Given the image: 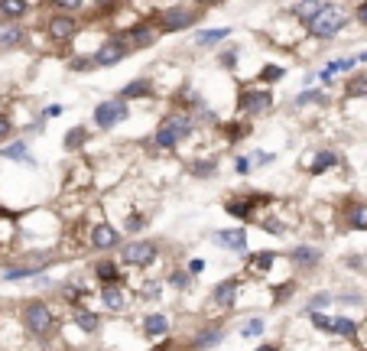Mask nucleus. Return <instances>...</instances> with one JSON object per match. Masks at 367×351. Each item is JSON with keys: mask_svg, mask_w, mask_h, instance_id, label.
Listing matches in <instances>:
<instances>
[{"mask_svg": "<svg viewBox=\"0 0 367 351\" xmlns=\"http://www.w3.org/2000/svg\"><path fill=\"white\" fill-rule=\"evenodd\" d=\"M198 130H202V127L196 124V117L189 111L169 108V111L156 121V127H153V134H150V140H147V147L153 153H176L182 143H189V140L196 137Z\"/></svg>", "mask_w": 367, "mask_h": 351, "instance_id": "1", "label": "nucleus"}, {"mask_svg": "<svg viewBox=\"0 0 367 351\" xmlns=\"http://www.w3.org/2000/svg\"><path fill=\"white\" fill-rule=\"evenodd\" d=\"M273 108H276V95H273L270 85L250 82V85H241L234 91V114H237V117L260 121V117H267Z\"/></svg>", "mask_w": 367, "mask_h": 351, "instance_id": "2", "label": "nucleus"}, {"mask_svg": "<svg viewBox=\"0 0 367 351\" xmlns=\"http://www.w3.org/2000/svg\"><path fill=\"white\" fill-rule=\"evenodd\" d=\"M20 322H23L26 335H33V339L46 341L56 335V328H59V319L52 313V306L46 300H26L20 306Z\"/></svg>", "mask_w": 367, "mask_h": 351, "instance_id": "3", "label": "nucleus"}, {"mask_svg": "<svg viewBox=\"0 0 367 351\" xmlns=\"http://www.w3.org/2000/svg\"><path fill=\"white\" fill-rule=\"evenodd\" d=\"M163 257V244L153 238H127L117 251V261L123 263V270H150L153 263Z\"/></svg>", "mask_w": 367, "mask_h": 351, "instance_id": "4", "label": "nucleus"}, {"mask_svg": "<svg viewBox=\"0 0 367 351\" xmlns=\"http://www.w3.org/2000/svg\"><path fill=\"white\" fill-rule=\"evenodd\" d=\"M351 23V16H348V10L344 7H338V3H329L325 10H318L312 20L306 23V36L309 39H335L338 33H344V26Z\"/></svg>", "mask_w": 367, "mask_h": 351, "instance_id": "5", "label": "nucleus"}, {"mask_svg": "<svg viewBox=\"0 0 367 351\" xmlns=\"http://www.w3.org/2000/svg\"><path fill=\"white\" fill-rule=\"evenodd\" d=\"M123 244V231L108 218H91L88 221V234H85V247L95 254H110L121 251Z\"/></svg>", "mask_w": 367, "mask_h": 351, "instance_id": "6", "label": "nucleus"}, {"mask_svg": "<svg viewBox=\"0 0 367 351\" xmlns=\"http://www.w3.org/2000/svg\"><path fill=\"white\" fill-rule=\"evenodd\" d=\"M130 114H134V104L121 95H114V98H104L95 104V111H91V124L98 127V130H114V127H121L130 121Z\"/></svg>", "mask_w": 367, "mask_h": 351, "instance_id": "7", "label": "nucleus"}, {"mask_svg": "<svg viewBox=\"0 0 367 351\" xmlns=\"http://www.w3.org/2000/svg\"><path fill=\"white\" fill-rule=\"evenodd\" d=\"M198 20H202V7H189V3H176V7H166V10L156 13V26H159L163 36L196 29Z\"/></svg>", "mask_w": 367, "mask_h": 351, "instance_id": "8", "label": "nucleus"}, {"mask_svg": "<svg viewBox=\"0 0 367 351\" xmlns=\"http://www.w3.org/2000/svg\"><path fill=\"white\" fill-rule=\"evenodd\" d=\"M335 225H342L348 234H367V199L364 195H348L335 205Z\"/></svg>", "mask_w": 367, "mask_h": 351, "instance_id": "9", "label": "nucleus"}, {"mask_svg": "<svg viewBox=\"0 0 367 351\" xmlns=\"http://www.w3.org/2000/svg\"><path fill=\"white\" fill-rule=\"evenodd\" d=\"M342 163H344V156H342V150H335V147H312V150H306L303 160H299V166H303V173H306L309 179L335 173V169H342Z\"/></svg>", "mask_w": 367, "mask_h": 351, "instance_id": "10", "label": "nucleus"}, {"mask_svg": "<svg viewBox=\"0 0 367 351\" xmlns=\"http://www.w3.org/2000/svg\"><path fill=\"white\" fill-rule=\"evenodd\" d=\"M130 52L134 49H130V43H127L123 33H110V36H104L98 46H95L91 56H95V65H98V69H114V65H121Z\"/></svg>", "mask_w": 367, "mask_h": 351, "instance_id": "11", "label": "nucleus"}, {"mask_svg": "<svg viewBox=\"0 0 367 351\" xmlns=\"http://www.w3.org/2000/svg\"><path fill=\"white\" fill-rule=\"evenodd\" d=\"M286 263L293 267L296 274H312V270H318V267L325 263V251H322V244H312V241L293 244V247L286 251Z\"/></svg>", "mask_w": 367, "mask_h": 351, "instance_id": "12", "label": "nucleus"}, {"mask_svg": "<svg viewBox=\"0 0 367 351\" xmlns=\"http://www.w3.org/2000/svg\"><path fill=\"white\" fill-rule=\"evenodd\" d=\"M46 36H49V43H56V46H69V43H75V36L82 33V23H78V16H72V13H52V16H46Z\"/></svg>", "mask_w": 367, "mask_h": 351, "instance_id": "13", "label": "nucleus"}, {"mask_svg": "<svg viewBox=\"0 0 367 351\" xmlns=\"http://www.w3.org/2000/svg\"><path fill=\"white\" fill-rule=\"evenodd\" d=\"M241 287H244V276H241V274L224 276V280H218V283L209 289V302L215 306V309H221V313H228V309H234V306H237Z\"/></svg>", "mask_w": 367, "mask_h": 351, "instance_id": "14", "label": "nucleus"}, {"mask_svg": "<svg viewBox=\"0 0 367 351\" xmlns=\"http://www.w3.org/2000/svg\"><path fill=\"white\" fill-rule=\"evenodd\" d=\"M209 241L215 247L228 254H237V257H247L250 254V238H247V228H218V231H211Z\"/></svg>", "mask_w": 367, "mask_h": 351, "instance_id": "15", "label": "nucleus"}, {"mask_svg": "<svg viewBox=\"0 0 367 351\" xmlns=\"http://www.w3.org/2000/svg\"><path fill=\"white\" fill-rule=\"evenodd\" d=\"M123 36H127V43H130V49L140 52V49H150V46H156L159 43V26L156 20H134V23L127 26V29H121Z\"/></svg>", "mask_w": 367, "mask_h": 351, "instance_id": "16", "label": "nucleus"}, {"mask_svg": "<svg viewBox=\"0 0 367 351\" xmlns=\"http://www.w3.org/2000/svg\"><path fill=\"white\" fill-rule=\"evenodd\" d=\"M91 276H95L98 289L101 287H121V283H127L123 263L117 261V257H104V254H101L98 261L91 263Z\"/></svg>", "mask_w": 367, "mask_h": 351, "instance_id": "17", "label": "nucleus"}, {"mask_svg": "<svg viewBox=\"0 0 367 351\" xmlns=\"http://www.w3.org/2000/svg\"><path fill=\"white\" fill-rule=\"evenodd\" d=\"M98 302L101 309L110 315H123L127 309H130V302H134V293L127 289V283H121V287H101L98 289Z\"/></svg>", "mask_w": 367, "mask_h": 351, "instance_id": "18", "label": "nucleus"}, {"mask_svg": "<svg viewBox=\"0 0 367 351\" xmlns=\"http://www.w3.org/2000/svg\"><path fill=\"white\" fill-rule=\"evenodd\" d=\"M276 261H280V254L270 251V247H263V251H250L244 257V274L247 276H257V280H267V276L273 274Z\"/></svg>", "mask_w": 367, "mask_h": 351, "instance_id": "19", "label": "nucleus"}, {"mask_svg": "<svg viewBox=\"0 0 367 351\" xmlns=\"http://www.w3.org/2000/svg\"><path fill=\"white\" fill-rule=\"evenodd\" d=\"M117 95H121V98H127L130 104H134V101H153V98H156V78H153V75H137V78H130V82H127Z\"/></svg>", "mask_w": 367, "mask_h": 351, "instance_id": "20", "label": "nucleus"}, {"mask_svg": "<svg viewBox=\"0 0 367 351\" xmlns=\"http://www.w3.org/2000/svg\"><path fill=\"white\" fill-rule=\"evenodd\" d=\"M150 218H153V215H150L147 208H137V205H130V208L123 212V218L117 221V228H121L127 238H140V234L150 228Z\"/></svg>", "mask_w": 367, "mask_h": 351, "instance_id": "21", "label": "nucleus"}, {"mask_svg": "<svg viewBox=\"0 0 367 351\" xmlns=\"http://www.w3.org/2000/svg\"><path fill=\"white\" fill-rule=\"evenodd\" d=\"M221 137H224V143H231V147H237V143H244L250 134H254V121H247V117H228L224 124L218 127Z\"/></svg>", "mask_w": 367, "mask_h": 351, "instance_id": "22", "label": "nucleus"}, {"mask_svg": "<svg viewBox=\"0 0 367 351\" xmlns=\"http://www.w3.org/2000/svg\"><path fill=\"white\" fill-rule=\"evenodd\" d=\"M218 169H221V160L215 153H202V156H196V160L185 163V173L192 176V179H215Z\"/></svg>", "mask_w": 367, "mask_h": 351, "instance_id": "23", "label": "nucleus"}, {"mask_svg": "<svg viewBox=\"0 0 367 351\" xmlns=\"http://www.w3.org/2000/svg\"><path fill=\"white\" fill-rule=\"evenodd\" d=\"M140 332H143L150 341L169 339V315L166 313H147L143 315V322H140Z\"/></svg>", "mask_w": 367, "mask_h": 351, "instance_id": "24", "label": "nucleus"}, {"mask_svg": "<svg viewBox=\"0 0 367 351\" xmlns=\"http://www.w3.org/2000/svg\"><path fill=\"white\" fill-rule=\"evenodd\" d=\"M26 39H29V33L20 23L0 20V49H20V46H26Z\"/></svg>", "mask_w": 367, "mask_h": 351, "instance_id": "25", "label": "nucleus"}, {"mask_svg": "<svg viewBox=\"0 0 367 351\" xmlns=\"http://www.w3.org/2000/svg\"><path fill=\"white\" fill-rule=\"evenodd\" d=\"M342 98H344V104H355V101H367V72H351V75L344 78Z\"/></svg>", "mask_w": 367, "mask_h": 351, "instance_id": "26", "label": "nucleus"}, {"mask_svg": "<svg viewBox=\"0 0 367 351\" xmlns=\"http://www.w3.org/2000/svg\"><path fill=\"white\" fill-rule=\"evenodd\" d=\"M0 160H10V163H23V166H36L33 153H29V143L26 140H10L0 147Z\"/></svg>", "mask_w": 367, "mask_h": 351, "instance_id": "27", "label": "nucleus"}, {"mask_svg": "<svg viewBox=\"0 0 367 351\" xmlns=\"http://www.w3.org/2000/svg\"><path fill=\"white\" fill-rule=\"evenodd\" d=\"M72 319H75V326H78V332H85V335H98V328H101V313L98 309H91V306H78V309H72Z\"/></svg>", "mask_w": 367, "mask_h": 351, "instance_id": "28", "label": "nucleus"}, {"mask_svg": "<svg viewBox=\"0 0 367 351\" xmlns=\"http://www.w3.org/2000/svg\"><path fill=\"white\" fill-rule=\"evenodd\" d=\"M88 140H91V130L85 124H72L65 130V137H62V150L65 153H82L88 147Z\"/></svg>", "mask_w": 367, "mask_h": 351, "instance_id": "29", "label": "nucleus"}, {"mask_svg": "<svg viewBox=\"0 0 367 351\" xmlns=\"http://www.w3.org/2000/svg\"><path fill=\"white\" fill-rule=\"evenodd\" d=\"M325 104H329V95H325L322 88H303V91L289 101V108H296V111H299V108H325Z\"/></svg>", "mask_w": 367, "mask_h": 351, "instance_id": "30", "label": "nucleus"}, {"mask_svg": "<svg viewBox=\"0 0 367 351\" xmlns=\"http://www.w3.org/2000/svg\"><path fill=\"white\" fill-rule=\"evenodd\" d=\"M329 3H331V0H296L293 7H289V16H296L299 23L306 26L309 20H312V16H316L318 10H325Z\"/></svg>", "mask_w": 367, "mask_h": 351, "instance_id": "31", "label": "nucleus"}, {"mask_svg": "<svg viewBox=\"0 0 367 351\" xmlns=\"http://www.w3.org/2000/svg\"><path fill=\"white\" fill-rule=\"evenodd\" d=\"M228 36H231V29H228V26H221V29H198L192 46H196V49H211V46L224 43Z\"/></svg>", "mask_w": 367, "mask_h": 351, "instance_id": "32", "label": "nucleus"}, {"mask_svg": "<svg viewBox=\"0 0 367 351\" xmlns=\"http://www.w3.org/2000/svg\"><path fill=\"white\" fill-rule=\"evenodd\" d=\"M26 13H29V0H0V20L20 23Z\"/></svg>", "mask_w": 367, "mask_h": 351, "instance_id": "33", "label": "nucleus"}, {"mask_svg": "<svg viewBox=\"0 0 367 351\" xmlns=\"http://www.w3.org/2000/svg\"><path fill=\"white\" fill-rule=\"evenodd\" d=\"M257 225H260V231H267V234H273V238H286V218H276L273 212H263L257 218Z\"/></svg>", "mask_w": 367, "mask_h": 351, "instance_id": "34", "label": "nucleus"}, {"mask_svg": "<svg viewBox=\"0 0 367 351\" xmlns=\"http://www.w3.org/2000/svg\"><path fill=\"white\" fill-rule=\"evenodd\" d=\"M192 283H196V276L189 274L185 267H172L169 274H166V287H169V289H179V293H185V289H192Z\"/></svg>", "mask_w": 367, "mask_h": 351, "instance_id": "35", "label": "nucleus"}, {"mask_svg": "<svg viewBox=\"0 0 367 351\" xmlns=\"http://www.w3.org/2000/svg\"><path fill=\"white\" fill-rule=\"evenodd\" d=\"M335 335L344 341H357L361 339V326H357L355 319H348V315H338L335 319Z\"/></svg>", "mask_w": 367, "mask_h": 351, "instance_id": "36", "label": "nucleus"}, {"mask_svg": "<svg viewBox=\"0 0 367 351\" xmlns=\"http://www.w3.org/2000/svg\"><path fill=\"white\" fill-rule=\"evenodd\" d=\"M221 339H224L221 326H205V328H202V332L196 335V341H192V345H196V351H202V348H215V345H218Z\"/></svg>", "mask_w": 367, "mask_h": 351, "instance_id": "37", "label": "nucleus"}, {"mask_svg": "<svg viewBox=\"0 0 367 351\" xmlns=\"http://www.w3.org/2000/svg\"><path fill=\"white\" fill-rule=\"evenodd\" d=\"M331 302H335V293H331V289H316L306 300V313H325V306H331Z\"/></svg>", "mask_w": 367, "mask_h": 351, "instance_id": "38", "label": "nucleus"}, {"mask_svg": "<svg viewBox=\"0 0 367 351\" xmlns=\"http://www.w3.org/2000/svg\"><path fill=\"white\" fill-rule=\"evenodd\" d=\"M286 78V65H276V62H267L263 69H260L257 82L260 85H276V82H283Z\"/></svg>", "mask_w": 367, "mask_h": 351, "instance_id": "39", "label": "nucleus"}, {"mask_svg": "<svg viewBox=\"0 0 367 351\" xmlns=\"http://www.w3.org/2000/svg\"><path fill=\"white\" fill-rule=\"evenodd\" d=\"M342 267H344V270H351V274H364V270H367V254L348 251L342 257Z\"/></svg>", "mask_w": 367, "mask_h": 351, "instance_id": "40", "label": "nucleus"}, {"mask_svg": "<svg viewBox=\"0 0 367 351\" xmlns=\"http://www.w3.org/2000/svg\"><path fill=\"white\" fill-rule=\"evenodd\" d=\"M98 65H95V56H72L69 59V72L75 75H88V72H95Z\"/></svg>", "mask_w": 367, "mask_h": 351, "instance_id": "41", "label": "nucleus"}, {"mask_svg": "<svg viewBox=\"0 0 367 351\" xmlns=\"http://www.w3.org/2000/svg\"><path fill=\"white\" fill-rule=\"evenodd\" d=\"M263 332H267V322L260 315H254V319H247L244 326H241V339H260Z\"/></svg>", "mask_w": 367, "mask_h": 351, "instance_id": "42", "label": "nucleus"}, {"mask_svg": "<svg viewBox=\"0 0 367 351\" xmlns=\"http://www.w3.org/2000/svg\"><path fill=\"white\" fill-rule=\"evenodd\" d=\"M306 319L318 328V332H325V335H335V319H331L329 313H306Z\"/></svg>", "mask_w": 367, "mask_h": 351, "instance_id": "43", "label": "nucleus"}, {"mask_svg": "<svg viewBox=\"0 0 367 351\" xmlns=\"http://www.w3.org/2000/svg\"><path fill=\"white\" fill-rule=\"evenodd\" d=\"M237 62H241V49H237V46H228V49L218 56V65L224 69V72H234Z\"/></svg>", "mask_w": 367, "mask_h": 351, "instance_id": "44", "label": "nucleus"}, {"mask_svg": "<svg viewBox=\"0 0 367 351\" xmlns=\"http://www.w3.org/2000/svg\"><path fill=\"white\" fill-rule=\"evenodd\" d=\"M338 306H364V293H357V289H338Z\"/></svg>", "mask_w": 367, "mask_h": 351, "instance_id": "45", "label": "nucleus"}, {"mask_svg": "<svg viewBox=\"0 0 367 351\" xmlns=\"http://www.w3.org/2000/svg\"><path fill=\"white\" fill-rule=\"evenodd\" d=\"M296 293V280H286V283H276V289H273V306H280L283 300H289Z\"/></svg>", "mask_w": 367, "mask_h": 351, "instance_id": "46", "label": "nucleus"}, {"mask_svg": "<svg viewBox=\"0 0 367 351\" xmlns=\"http://www.w3.org/2000/svg\"><path fill=\"white\" fill-rule=\"evenodd\" d=\"M13 130H16V124H13V117L7 111H0V143H10Z\"/></svg>", "mask_w": 367, "mask_h": 351, "instance_id": "47", "label": "nucleus"}, {"mask_svg": "<svg viewBox=\"0 0 367 351\" xmlns=\"http://www.w3.org/2000/svg\"><path fill=\"white\" fill-rule=\"evenodd\" d=\"M159 293H163V283H159V280H147V283L140 287V296H143V300H159Z\"/></svg>", "mask_w": 367, "mask_h": 351, "instance_id": "48", "label": "nucleus"}, {"mask_svg": "<svg viewBox=\"0 0 367 351\" xmlns=\"http://www.w3.org/2000/svg\"><path fill=\"white\" fill-rule=\"evenodd\" d=\"M250 169H254V160H250V156H244V153H237V156H234V173H237V176H250Z\"/></svg>", "mask_w": 367, "mask_h": 351, "instance_id": "49", "label": "nucleus"}, {"mask_svg": "<svg viewBox=\"0 0 367 351\" xmlns=\"http://www.w3.org/2000/svg\"><path fill=\"white\" fill-rule=\"evenodd\" d=\"M250 160H254V166H257V169H260V166H273V163H276V153L254 150V153H250Z\"/></svg>", "mask_w": 367, "mask_h": 351, "instance_id": "50", "label": "nucleus"}, {"mask_svg": "<svg viewBox=\"0 0 367 351\" xmlns=\"http://www.w3.org/2000/svg\"><path fill=\"white\" fill-rule=\"evenodd\" d=\"M49 3H52V7H59L62 13H72V10H82L88 0H49Z\"/></svg>", "mask_w": 367, "mask_h": 351, "instance_id": "51", "label": "nucleus"}, {"mask_svg": "<svg viewBox=\"0 0 367 351\" xmlns=\"http://www.w3.org/2000/svg\"><path fill=\"white\" fill-rule=\"evenodd\" d=\"M205 267H209V263L202 261V257H192V261L185 263V270H189L192 276H202V274H205Z\"/></svg>", "mask_w": 367, "mask_h": 351, "instance_id": "52", "label": "nucleus"}, {"mask_svg": "<svg viewBox=\"0 0 367 351\" xmlns=\"http://www.w3.org/2000/svg\"><path fill=\"white\" fill-rule=\"evenodd\" d=\"M355 20H357V23H361V26H364V29H367V0H361V3H357V7H355Z\"/></svg>", "mask_w": 367, "mask_h": 351, "instance_id": "53", "label": "nucleus"}, {"mask_svg": "<svg viewBox=\"0 0 367 351\" xmlns=\"http://www.w3.org/2000/svg\"><path fill=\"white\" fill-rule=\"evenodd\" d=\"M62 111H65L62 104H46V108H43V117H46V121H52V117H59Z\"/></svg>", "mask_w": 367, "mask_h": 351, "instance_id": "54", "label": "nucleus"}, {"mask_svg": "<svg viewBox=\"0 0 367 351\" xmlns=\"http://www.w3.org/2000/svg\"><path fill=\"white\" fill-rule=\"evenodd\" d=\"M91 3H95V7H98V10H114V7H117V0H91Z\"/></svg>", "mask_w": 367, "mask_h": 351, "instance_id": "55", "label": "nucleus"}, {"mask_svg": "<svg viewBox=\"0 0 367 351\" xmlns=\"http://www.w3.org/2000/svg\"><path fill=\"white\" fill-rule=\"evenodd\" d=\"M257 351H280V345H260Z\"/></svg>", "mask_w": 367, "mask_h": 351, "instance_id": "56", "label": "nucleus"}, {"mask_svg": "<svg viewBox=\"0 0 367 351\" xmlns=\"http://www.w3.org/2000/svg\"><path fill=\"white\" fill-rule=\"evenodd\" d=\"M202 7H215V3H221V0H198Z\"/></svg>", "mask_w": 367, "mask_h": 351, "instance_id": "57", "label": "nucleus"}, {"mask_svg": "<svg viewBox=\"0 0 367 351\" xmlns=\"http://www.w3.org/2000/svg\"><path fill=\"white\" fill-rule=\"evenodd\" d=\"M361 332H364V351H367V322L361 326Z\"/></svg>", "mask_w": 367, "mask_h": 351, "instance_id": "58", "label": "nucleus"}]
</instances>
